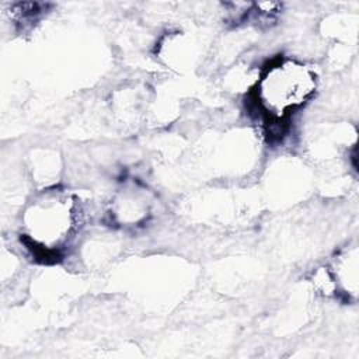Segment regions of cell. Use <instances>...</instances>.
Wrapping results in <instances>:
<instances>
[{
    "label": "cell",
    "mask_w": 359,
    "mask_h": 359,
    "mask_svg": "<svg viewBox=\"0 0 359 359\" xmlns=\"http://www.w3.org/2000/svg\"><path fill=\"white\" fill-rule=\"evenodd\" d=\"M79 224L74 199L52 191L36 198L24 215V241L36 252L56 255L69 244Z\"/></svg>",
    "instance_id": "cell-2"
},
{
    "label": "cell",
    "mask_w": 359,
    "mask_h": 359,
    "mask_svg": "<svg viewBox=\"0 0 359 359\" xmlns=\"http://www.w3.org/2000/svg\"><path fill=\"white\" fill-rule=\"evenodd\" d=\"M316 73L294 59H278L261 73L255 87V102L272 125L289 119L313 97Z\"/></svg>",
    "instance_id": "cell-1"
}]
</instances>
